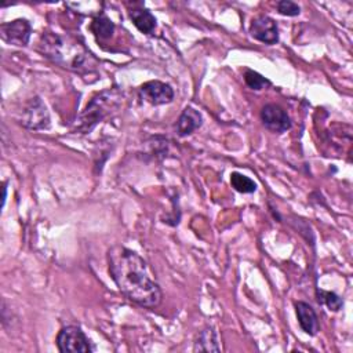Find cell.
<instances>
[{"label":"cell","instance_id":"obj_12","mask_svg":"<svg viewBox=\"0 0 353 353\" xmlns=\"http://www.w3.org/2000/svg\"><path fill=\"white\" fill-rule=\"evenodd\" d=\"M203 124V116L199 110L192 106L185 108L176 120V132L179 137H186L200 128Z\"/></svg>","mask_w":353,"mask_h":353},{"label":"cell","instance_id":"obj_19","mask_svg":"<svg viewBox=\"0 0 353 353\" xmlns=\"http://www.w3.org/2000/svg\"><path fill=\"white\" fill-rule=\"evenodd\" d=\"M6 199H7V182L3 183V203H1L3 207H4V204H6Z\"/></svg>","mask_w":353,"mask_h":353},{"label":"cell","instance_id":"obj_9","mask_svg":"<svg viewBox=\"0 0 353 353\" xmlns=\"http://www.w3.org/2000/svg\"><path fill=\"white\" fill-rule=\"evenodd\" d=\"M250 34L263 43V44H276L279 41V29L273 18L268 15H259L252 19L250 25Z\"/></svg>","mask_w":353,"mask_h":353},{"label":"cell","instance_id":"obj_11","mask_svg":"<svg viewBox=\"0 0 353 353\" xmlns=\"http://www.w3.org/2000/svg\"><path fill=\"white\" fill-rule=\"evenodd\" d=\"M128 15L134 23V26L145 34H152L156 29V18L154 15L145 8L142 4H134L132 8L128 10Z\"/></svg>","mask_w":353,"mask_h":353},{"label":"cell","instance_id":"obj_5","mask_svg":"<svg viewBox=\"0 0 353 353\" xmlns=\"http://www.w3.org/2000/svg\"><path fill=\"white\" fill-rule=\"evenodd\" d=\"M19 120V123L29 130H46L50 127V114L47 106L39 97H34L26 102Z\"/></svg>","mask_w":353,"mask_h":353},{"label":"cell","instance_id":"obj_18","mask_svg":"<svg viewBox=\"0 0 353 353\" xmlns=\"http://www.w3.org/2000/svg\"><path fill=\"white\" fill-rule=\"evenodd\" d=\"M277 11L281 15H287V17H296L301 12V7L290 0H281L277 3Z\"/></svg>","mask_w":353,"mask_h":353},{"label":"cell","instance_id":"obj_1","mask_svg":"<svg viewBox=\"0 0 353 353\" xmlns=\"http://www.w3.org/2000/svg\"><path fill=\"white\" fill-rule=\"evenodd\" d=\"M108 265L114 284L130 301L146 309L160 305L163 298L160 285L152 279L148 263L141 255L116 244L108 251Z\"/></svg>","mask_w":353,"mask_h":353},{"label":"cell","instance_id":"obj_10","mask_svg":"<svg viewBox=\"0 0 353 353\" xmlns=\"http://www.w3.org/2000/svg\"><path fill=\"white\" fill-rule=\"evenodd\" d=\"M295 313H296L299 327L305 334L313 336L319 332L320 325H319L317 314L307 302H303V301L295 302Z\"/></svg>","mask_w":353,"mask_h":353},{"label":"cell","instance_id":"obj_14","mask_svg":"<svg viewBox=\"0 0 353 353\" xmlns=\"http://www.w3.org/2000/svg\"><path fill=\"white\" fill-rule=\"evenodd\" d=\"M91 30L98 40H106L113 34L114 23L103 12H99L91 23Z\"/></svg>","mask_w":353,"mask_h":353},{"label":"cell","instance_id":"obj_17","mask_svg":"<svg viewBox=\"0 0 353 353\" xmlns=\"http://www.w3.org/2000/svg\"><path fill=\"white\" fill-rule=\"evenodd\" d=\"M244 81L251 90H256V91L263 90L270 85V81L266 77H263L261 73L251 70V69H247L244 72Z\"/></svg>","mask_w":353,"mask_h":353},{"label":"cell","instance_id":"obj_15","mask_svg":"<svg viewBox=\"0 0 353 353\" xmlns=\"http://www.w3.org/2000/svg\"><path fill=\"white\" fill-rule=\"evenodd\" d=\"M230 183L234 188V190L240 193H254L256 190V183L250 176L243 175L240 172L230 174Z\"/></svg>","mask_w":353,"mask_h":353},{"label":"cell","instance_id":"obj_7","mask_svg":"<svg viewBox=\"0 0 353 353\" xmlns=\"http://www.w3.org/2000/svg\"><path fill=\"white\" fill-rule=\"evenodd\" d=\"M139 97L145 102L159 106L170 103L174 99V90L170 84L160 80H150L139 87Z\"/></svg>","mask_w":353,"mask_h":353},{"label":"cell","instance_id":"obj_3","mask_svg":"<svg viewBox=\"0 0 353 353\" xmlns=\"http://www.w3.org/2000/svg\"><path fill=\"white\" fill-rule=\"evenodd\" d=\"M121 102V92L117 88H108L97 94L80 114V127L83 132L91 131L105 117L113 114Z\"/></svg>","mask_w":353,"mask_h":353},{"label":"cell","instance_id":"obj_13","mask_svg":"<svg viewBox=\"0 0 353 353\" xmlns=\"http://www.w3.org/2000/svg\"><path fill=\"white\" fill-rule=\"evenodd\" d=\"M194 352H219V341H218V334L214 327H205L201 330L194 341L193 346Z\"/></svg>","mask_w":353,"mask_h":353},{"label":"cell","instance_id":"obj_8","mask_svg":"<svg viewBox=\"0 0 353 353\" xmlns=\"http://www.w3.org/2000/svg\"><path fill=\"white\" fill-rule=\"evenodd\" d=\"M261 120L263 125L277 134H283L291 128V119L288 113L276 103H268L261 110Z\"/></svg>","mask_w":353,"mask_h":353},{"label":"cell","instance_id":"obj_6","mask_svg":"<svg viewBox=\"0 0 353 353\" xmlns=\"http://www.w3.org/2000/svg\"><path fill=\"white\" fill-rule=\"evenodd\" d=\"M0 32H1V39L6 43L18 46V47H25L30 40L32 25L28 19L18 18L11 22L1 23Z\"/></svg>","mask_w":353,"mask_h":353},{"label":"cell","instance_id":"obj_16","mask_svg":"<svg viewBox=\"0 0 353 353\" xmlns=\"http://www.w3.org/2000/svg\"><path fill=\"white\" fill-rule=\"evenodd\" d=\"M317 301H319V303L325 305L332 312H338L343 306V299L332 291L317 290Z\"/></svg>","mask_w":353,"mask_h":353},{"label":"cell","instance_id":"obj_4","mask_svg":"<svg viewBox=\"0 0 353 353\" xmlns=\"http://www.w3.org/2000/svg\"><path fill=\"white\" fill-rule=\"evenodd\" d=\"M57 346L62 353H91L94 346L77 325H66L57 335Z\"/></svg>","mask_w":353,"mask_h":353},{"label":"cell","instance_id":"obj_2","mask_svg":"<svg viewBox=\"0 0 353 353\" xmlns=\"http://www.w3.org/2000/svg\"><path fill=\"white\" fill-rule=\"evenodd\" d=\"M39 52L55 65L81 76L97 70L98 59L79 39L70 34L46 32L37 43Z\"/></svg>","mask_w":353,"mask_h":353}]
</instances>
